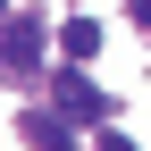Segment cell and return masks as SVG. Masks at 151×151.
Here are the masks:
<instances>
[{"instance_id":"obj_1","label":"cell","mask_w":151,"mask_h":151,"mask_svg":"<svg viewBox=\"0 0 151 151\" xmlns=\"http://www.w3.org/2000/svg\"><path fill=\"white\" fill-rule=\"evenodd\" d=\"M42 42H50V34H42V17H9V25H0V67H17V76H25V67H42Z\"/></svg>"},{"instance_id":"obj_2","label":"cell","mask_w":151,"mask_h":151,"mask_svg":"<svg viewBox=\"0 0 151 151\" xmlns=\"http://www.w3.org/2000/svg\"><path fill=\"white\" fill-rule=\"evenodd\" d=\"M59 109L67 118H84V126H109V101H101V84H92V76H59Z\"/></svg>"},{"instance_id":"obj_3","label":"cell","mask_w":151,"mask_h":151,"mask_svg":"<svg viewBox=\"0 0 151 151\" xmlns=\"http://www.w3.org/2000/svg\"><path fill=\"white\" fill-rule=\"evenodd\" d=\"M59 50H67V59H92V50H101V17H67Z\"/></svg>"},{"instance_id":"obj_4","label":"cell","mask_w":151,"mask_h":151,"mask_svg":"<svg viewBox=\"0 0 151 151\" xmlns=\"http://www.w3.org/2000/svg\"><path fill=\"white\" fill-rule=\"evenodd\" d=\"M25 143H34V151H76L67 118H25Z\"/></svg>"},{"instance_id":"obj_5","label":"cell","mask_w":151,"mask_h":151,"mask_svg":"<svg viewBox=\"0 0 151 151\" xmlns=\"http://www.w3.org/2000/svg\"><path fill=\"white\" fill-rule=\"evenodd\" d=\"M101 151H134V143H126V134H118V126H101Z\"/></svg>"},{"instance_id":"obj_6","label":"cell","mask_w":151,"mask_h":151,"mask_svg":"<svg viewBox=\"0 0 151 151\" xmlns=\"http://www.w3.org/2000/svg\"><path fill=\"white\" fill-rule=\"evenodd\" d=\"M134 17H143V34H151V0H134Z\"/></svg>"},{"instance_id":"obj_7","label":"cell","mask_w":151,"mask_h":151,"mask_svg":"<svg viewBox=\"0 0 151 151\" xmlns=\"http://www.w3.org/2000/svg\"><path fill=\"white\" fill-rule=\"evenodd\" d=\"M0 25H9V9H0Z\"/></svg>"}]
</instances>
